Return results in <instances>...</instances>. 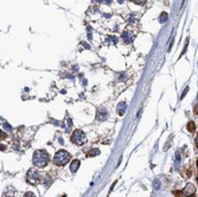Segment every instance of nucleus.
Returning a JSON list of instances; mask_svg holds the SVG:
<instances>
[{
    "mask_svg": "<svg viewBox=\"0 0 198 197\" xmlns=\"http://www.w3.org/2000/svg\"><path fill=\"white\" fill-rule=\"evenodd\" d=\"M32 162L38 168H45L49 164V155H48V152L44 151V150H37L33 153Z\"/></svg>",
    "mask_w": 198,
    "mask_h": 197,
    "instance_id": "obj_1",
    "label": "nucleus"
},
{
    "mask_svg": "<svg viewBox=\"0 0 198 197\" xmlns=\"http://www.w3.org/2000/svg\"><path fill=\"white\" fill-rule=\"evenodd\" d=\"M70 159H71V155L69 152H67L64 150H61L54 157V164L57 165V166H64V165H67L69 163Z\"/></svg>",
    "mask_w": 198,
    "mask_h": 197,
    "instance_id": "obj_2",
    "label": "nucleus"
},
{
    "mask_svg": "<svg viewBox=\"0 0 198 197\" xmlns=\"http://www.w3.org/2000/svg\"><path fill=\"white\" fill-rule=\"evenodd\" d=\"M195 192H196V186H195V184L187 183L186 184V186H185L182 191H174L173 194H174V196L176 197H190V196H192V195H195Z\"/></svg>",
    "mask_w": 198,
    "mask_h": 197,
    "instance_id": "obj_3",
    "label": "nucleus"
},
{
    "mask_svg": "<svg viewBox=\"0 0 198 197\" xmlns=\"http://www.w3.org/2000/svg\"><path fill=\"white\" fill-rule=\"evenodd\" d=\"M71 141L76 145H82L85 141V134L81 129H76L71 135Z\"/></svg>",
    "mask_w": 198,
    "mask_h": 197,
    "instance_id": "obj_4",
    "label": "nucleus"
},
{
    "mask_svg": "<svg viewBox=\"0 0 198 197\" xmlns=\"http://www.w3.org/2000/svg\"><path fill=\"white\" fill-rule=\"evenodd\" d=\"M28 181L31 184L36 185V184L39 183V181H41V175H39L37 171L31 170V171H28Z\"/></svg>",
    "mask_w": 198,
    "mask_h": 197,
    "instance_id": "obj_5",
    "label": "nucleus"
},
{
    "mask_svg": "<svg viewBox=\"0 0 198 197\" xmlns=\"http://www.w3.org/2000/svg\"><path fill=\"white\" fill-rule=\"evenodd\" d=\"M192 175H193V168H192L191 165H187V166L184 168L183 171H182V176H183L184 178H190Z\"/></svg>",
    "mask_w": 198,
    "mask_h": 197,
    "instance_id": "obj_6",
    "label": "nucleus"
},
{
    "mask_svg": "<svg viewBox=\"0 0 198 197\" xmlns=\"http://www.w3.org/2000/svg\"><path fill=\"white\" fill-rule=\"evenodd\" d=\"M107 112L103 109V108H100L99 111H97V113H96V118L99 119V120H104L106 118H107Z\"/></svg>",
    "mask_w": 198,
    "mask_h": 197,
    "instance_id": "obj_7",
    "label": "nucleus"
},
{
    "mask_svg": "<svg viewBox=\"0 0 198 197\" xmlns=\"http://www.w3.org/2000/svg\"><path fill=\"white\" fill-rule=\"evenodd\" d=\"M80 168V160H77V159H75V160H72L70 164V170L72 173H75L76 171H77V169Z\"/></svg>",
    "mask_w": 198,
    "mask_h": 197,
    "instance_id": "obj_8",
    "label": "nucleus"
},
{
    "mask_svg": "<svg viewBox=\"0 0 198 197\" xmlns=\"http://www.w3.org/2000/svg\"><path fill=\"white\" fill-rule=\"evenodd\" d=\"M187 131L191 132V133L196 132V124H195L193 121H190V122L187 124Z\"/></svg>",
    "mask_w": 198,
    "mask_h": 197,
    "instance_id": "obj_9",
    "label": "nucleus"
},
{
    "mask_svg": "<svg viewBox=\"0 0 198 197\" xmlns=\"http://www.w3.org/2000/svg\"><path fill=\"white\" fill-rule=\"evenodd\" d=\"M100 155V151L97 149H94V150H91V151H89V152L87 153L88 157H95V155Z\"/></svg>",
    "mask_w": 198,
    "mask_h": 197,
    "instance_id": "obj_10",
    "label": "nucleus"
},
{
    "mask_svg": "<svg viewBox=\"0 0 198 197\" xmlns=\"http://www.w3.org/2000/svg\"><path fill=\"white\" fill-rule=\"evenodd\" d=\"M125 106H126V103H124V102L119 105V108H120V109H119V114H120V115H122V114H124V111H125V108H122V107H125Z\"/></svg>",
    "mask_w": 198,
    "mask_h": 197,
    "instance_id": "obj_11",
    "label": "nucleus"
},
{
    "mask_svg": "<svg viewBox=\"0 0 198 197\" xmlns=\"http://www.w3.org/2000/svg\"><path fill=\"white\" fill-rule=\"evenodd\" d=\"M130 1L134 4H138V5H145L146 4V0H130Z\"/></svg>",
    "mask_w": 198,
    "mask_h": 197,
    "instance_id": "obj_12",
    "label": "nucleus"
},
{
    "mask_svg": "<svg viewBox=\"0 0 198 197\" xmlns=\"http://www.w3.org/2000/svg\"><path fill=\"white\" fill-rule=\"evenodd\" d=\"M24 197H36V196H35L33 192H26V194L24 195Z\"/></svg>",
    "mask_w": 198,
    "mask_h": 197,
    "instance_id": "obj_13",
    "label": "nucleus"
},
{
    "mask_svg": "<svg viewBox=\"0 0 198 197\" xmlns=\"http://www.w3.org/2000/svg\"><path fill=\"white\" fill-rule=\"evenodd\" d=\"M193 114H195V115H198V105H196L195 108H193Z\"/></svg>",
    "mask_w": 198,
    "mask_h": 197,
    "instance_id": "obj_14",
    "label": "nucleus"
},
{
    "mask_svg": "<svg viewBox=\"0 0 198 197\" xmlns=\"http://www.w3.org/2000/svg\"><path fill=\"white\" fill-rule=\"evenodd\" d=\"M166 18H167V14L165 13V14H163V15H161V17H160V20H161V22H163V20H165V19H166Z\"/></svg>",
    "mask_w": 198,
    "mask_h": 197,
    "instance_id": "obj_15",
    "label": "nucleus"
},
{
    "mask_svg": "<svg viewBox=\"0 0 198 197\" xmlns=\"http://www.w3.org/2000/svg\"><path fill=\"white\" fill-rule=\"evenodd\" d=\"M195 145H196V147L198 149V135L196 137V139H195Z\"/></svg>",
    "mask_w": 198,
    "mask_h": 197,
    "instance_id": "obj_16",
    "label": "nucleus"
},
{
    "mask_svg": "<svg viewBox=\"0 0 198 197\" xmlns=\"http://www.w3.org/2000/svg\"><path fill=\"white\" fill-rule=\"evenodd\" d=\"M190 197H197L196 195H192V196H190Z\"/></svg>",
    "mask_w": 198,
    "mask_h": 197,
    "instance_id": "obj_17",
    "label": "nucleus"
},
{
    "mask_svg": "<svg viewBox=\"0 0 198 197\" xmlns=\"http://www.w3.org/2000/svg\"><path fill=\"white\" fill-rule=\"evenodd\" d=\"M197 166H198V162H197Z\"/></svg>",
    "mask_w": 198,
    "mask_h": 197,
    "instance_id": "obj_18",
    "label": "nucleus"
}]
</instances>
